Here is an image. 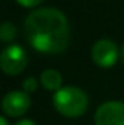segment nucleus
I'll return each instance as SVG.
<instances>
[{
  "mask_svg": "<svg viewBox=\"0 0 124 125\" xmlns=\"http://www.w3.org/2000/svg\"><path fill=\"white\" fill-rule=\"evenodd\" d=\"M69 23L62 10L54 7L35 9L25 19V36L41 54H59L69 45Z\"/></svg>",
  "mask_w": 124,
  "mask_h": 125,
  "instance_id": "1",
  "label": "nucleus"
},
{
  "mask_svg": "<svg viewBox=\"0 0 124 125\" xmlns=\"http://www.w3.org/2000/svg\"><path fill=\"white\" fill-rule=\"evenodd\" d=\"M54 108L59 114L69 118L80 116L88 109V96L86 93L74 86L62 87L53 96Z\"/></svg>",
  "mask_w": 124,
  "mask_h": 125,
  "instance_id": "2",
  "label": "nucleus"
},
{
  "mask_svg": "<svg viewBox=\"0 0 124 125\" xmlns=\"http://www.w3.org/2000/svg\"><path fill=\"white\" fill-rule=\"evenodd\" d=\"M26 52L19 45H9L0 54V68L7 76H18L26 67Z\"/></svg>",
  "mask_w": 124,
  "mask_h": 125,
  "instance_id": "3",
  "label": "nucleus"
},
{
  "mask_svg": "<svg viewBox=\"0 0 124 125\" xmlns=\"http://www.w3.org/2000/svg\"><path fill=\"white\" fill-rule=\"evenodd\" d=\"M91 57H92V61L101 67V68H110L112 67L117 58H118V47L114 41L108 39V38H104V39H99L93 44L92 51H91Z\"/></svg>",
  "mask_w": 124,
  "mask_h": 125,
  "instance_id": "4",
  "label": "nucleus"
},
{
  "mask_svg": "<svg viewBox=\"0 0 124 125\" xmlns=\"http://www.w3.org/2000/svg\"><path fill=\"white\" fill-rule=\"evenodd\" d=\"M96 125H124V102L110 100L102 105L95 112Z\"/></svg>",
  "mask_w": 124,
  "mask_h": 125,
  "instance_id": "5",
  "label": "nucleus"
},
{
  "mask_svg": "<svg viewBox=\"0 0 124 125\" xmlns=\"http://www.w3.org/2000/svg\"><path fill=\"white\" fill-rule=\"evenodd\" d=\"M31 106V97L25 92L13 90L4 94L1 100V111L7 116H22Z\"/></svg>",
  "mask_w": 124,
  "mask_h": 125,
  "instance_id": "6",
  "label": "nucleus"
},
{
  "mask_svg": "<svg viewBox=\"0 0 124 125\" xmlns=\"http://www.w3.org/2000/svg\"><path fill=\"white\" fill-rule=\"evenodd\" d=\"M41 84L45 90L59 92L62 89V74L54 68H47L41 74Z\"/></svg>",
  "mask_w": 124,
  "mask_h": 125,
  "instance_id": "7",
  "label": "nucleus"
},
{
  "mask_svg": "<svg viewBox=\"0 0 124 125\" xmlns=\"http://www.w3.org/2000/svg\"><path fill=\"white\" fill-rule=\"evenodd\" d=\"M0 38L3 42H10L16 38V28L10 22H4L0 26Z\"/></svg>",
  "mask_w": 124,
  "mask_h": 125,
  "instance_id": "8",
  "label": "nucleus"
},
{
  "mask_svg": "<svg viewBox=\"0 0 124 125\" xmlns=\"http://www.w3.org/2000/svg\"><path fill=\"white\" fill-rule=\"evenodd\" d=\"M22 87H24V92H25V93H32V92H35L37 87H38L35 77H26V79L24 80V83H22Z\"/></svg>",
  "mask_w": 124,
  "mask_h": 125,
  "instance_id": "9",
  "label": "nucleus"
},
{
  "mask_svg": "<svg viewBox=\"0 0 124 125\" xmlns=\"http://www.w3.org/2000/svg\"><path fill=\"white\" fill-rule=\"evenodd\" d=\"M21 6L24 7H37L38 4H41L44 0H16Z\"/></svg>",
  "mask_w": 124,
  "mask_h": 125,
  "instance_id": "10",
  "label": "nucleus"
},
{
  "mask_svg": "<svg viewBox=\"0 0 124 125\" xmlns=\"http://www.w3.org/2000/svg\"><path fill=\"white\" fill-rule=\"evenodd\" d=\"M15 125H37L32 119H21V121H18Z\"/></svg>",
  "mask_w": 124,
  "mask_h": 125,
  "instance_id": "11",
  "label": "nucleus"
},
{
  "mask_svg": "<svg viewBox=\"0 0 124 125\" xmlns=\"http://www.w3.org/2000/svg\"><path fill=\"white\" fill-rule=\"evenodd\" d=\"M0 125H9L7 124V119L4 116H0Z\"/></svg>",
  "mask_w": 124,
  "mask_h": 125,
  "instance_id": "12",
  "label": "nucleus"
},
{
  "mask_svg": "<svg viewBox=\"0 0 124 125\" xmlns=\"http://www.w3.org/2000/svg\"><path fill=\"white\" fill-rule=\"evenodd\" d=\"M120 57H121V61L124 64V44H123V47H121V51H120Z\"/></svg>",
  "mask_w": 124,
  "mask_h": 125,
  "instance_id": "13",
  "label": "nucleus"
}]
</instances>
